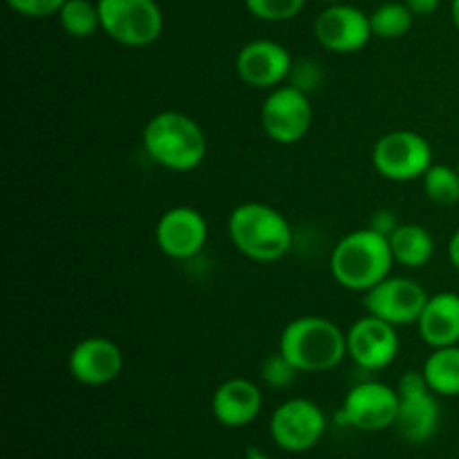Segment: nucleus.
<instances>
[{
  "label": "nucleus",
  "instance_id": "obj_11",
  "mask_svg": "<svg viewBox=\"0 0 459 459\" xmlns=\"http://www.w3.org/2000/svg\"><path fill=\"white\" fill-rule=\"evenodd\" d=\"M429 300L424 287L417 281L406 276H393L390 273L385 281L366 291L363 307L368 314L390 323L394 327L417 325L424 305Z\"/></svg>",
  "mask_w": 459,
  "mask_h": 459
},
{
  "label": "nucleus",
  "instance_id": "obj_13",
  "mask_svg": "<svg viewBox=\"0 0 459 459\" xmlns=\"http://www.w3.org/2000/svg\"><path fill=\"white\" fill-rule=\"evenodd\" d=\"M294 58L290 49L272 39H255L242 45L236 56V72L242 83L255 90H273L290 81Z\"/></svg>",
  "mask_w": 459,
  "mask_h": 459
},
{
  "label": "nucleus",
  "instance_id": "obj_14",
  "mask_svg": "<svg viewBox=\"0 0 459 459\" xmlns=\"http://www.w3.org/2000/svg\"><path fill=\"white\" fill-rule=\"evenodd\" d=\"M209 240V224L193 206H173L157 220L155 242L170 260H191L202 254Z\"/></svg>",
  "mask_w": 459,
  "mask_h": 459
},
{
  "label": "nucleus",
  "instance_id": "obj_24",
  "mask_svg": "<svg viewBox=\"0 0 459 459\" xmlns=\"http://www.w3.org/2000/svg\"><path fill=\"white\" fill-rule=\"evenodd\" d=\"M307 0H245L247 12L264 22H285L299 16Z\"/></svg>",
  "mask_w": 459,
  "mask_h": 459
},
{
  "label": "nucleus",
  "instance_id": "obj_17",
  "mask_svg": "<svg viewBox=\"0 0 459 459\" xmlns=\"http://www.w3.org/2000/svg\"><path fill=\"white\" fill-rule=\"evenodd\" d=\"M213 417L227 429H245L258 420L263 411V393L254 381L245 377H233L218 385L211 399Z\"/></svg>",
  "mask_w": 459,
  "mask_h": 459
},
{
  "label": "nucleus",
  "instance_id": "obj_33",
  "mask_svg": "<svg viewBox=\"0 0 459 459\" xmlns=\"http://www.w3.org/2000/svg\"><path fill=\"white\" fill-rule=\"evenodd\" d=\"M323 3H327V4H334V3H348V0H323Z\"/></svg>",
  "mask_w": 459,
  "mask_h": 459
},
{
  "label": "nucleus",
  "instance_id": "obj_7",
  "mask_svg": "<svg viewBox=\"0 0 459 459\" xmlns=\"http://www.w3.org/2000/svg\"><path fill=\"white\" fill-rule=\"evenodd\" d=\"M372 164L381 178L390 182H412L424 178L433 166V146L429 139L412 130H393L377 139Z\"/></svg>",
  "mask_w": 459,
  "mask_h": 459
},
{
  "label": "nucleus",
  "instance_id": "obj_31",
  "mask_svg": "<svg viewBox=\"0 0 459 459\" xmlns=\"http://www.w3.org/2000/svg\"><path fill=\"white\" fill-rule=\"evenodd\" d=\"M451 18H453V25L459 30V0H451Z\"/></svg>",
  "mask_w": 459,
  "mask_h": 459
},
{
  "label": "nucleus",
  "instance_id": "obj_20",
  "mask_svg": "<svg viewBox=\"0 0 459 459\" xmlns=\"http://www.w3.org/2000/svg\"><path fill=\"white\" fill-rule=\"evenodd\" d=\"M421 372L437 397H459V345L435 348Z\"/></svg>",
  "mask_w": 459,
  "mask_h": 459
},
{
  "label": "nucleus",
  "instance_id": "obj_28",
  "mask_svg": "<svg viewBox=\"0 0 459 459\" xmlns=\"http://www.w3.org/2000/svg\"><path fill=\"white\" fill-rule=\"evenodd\" d=\"M399 224H402V222H399L397 215H394L393 211H390V209H381V211H377L375 215H372L370 224H368V227L375 229V231L381 233V236L390 238V233H393L394 229L399 227Z\"/></svg>",
  "mask_w": 459,
  "mask_h": 459
},
{
  "label": "nucleus",
  "instance_id": "obj_32",
  "mask_svg": "<svg viewBox=\"0 0 459 459\" xmlns=\"http://www.w3.org/2000/svg\"><path fill=\"white\" fill-rule=\"evenodd\" d=\"M245 459H273V457L264 455V453H263V451H258V448H251V451H247Z\"/></svg>",
  "mask_w": 459,
  "mask_h": 459
},
{
  "label": "nucleus",
  "instance_id": "obj_26",
  "mask_svg": "<svg viewBox=\"0 0 459 459\" xmlns=\"http://www.w3.org/2000/svg\"><path fill=\"white\" fill-rule=\"evenodd\" d=\"M12 12L25 18H49L58 16L65 0H4Z\"/></svg>",
  "mask_w": 459,
  "mask_h": 459
},
{
  "label": "nucleus",
  "instance_id": "obj_12",
  "mask_svg": "<svg viewBox=\"0 0 459 459\" xmlns=\"http://www.w3.org/2000/svg\"><path fill=\"white\" fill-rule=\"evenodd\" d=\"M314 36L332 54L361 52L372 34L370 13L348 3L327 4L314 21Z\"/></svg>",
  "mask_w": 459,
  "mask_h": 459
},
{
  "label": "nucleus",
  "instance_id": "obj_18",
  "mask_svg": "<svg viewBox=\"0 0 459 459\" xmlns=\"http://www.w3.org/2000/svg\"><path fill=\"white\" fill-rule=\"evenodd\" d=\"M421 341L430 348H448L459 345V294L439 291L429 296L417 321Z\"/></svg>",
  "mask_w": 459,
  "mask_h": 459
},
{
  "label": "nucleus",
  "instance_id": "obj_10",
  "mask_svg": "<svg viewBox=\"0 0 459 459\" xmlns=\"http://www.w3.org/2000/svg\"><path fill=\"white\" fill-rule=\"evenodd\" d=\"M273 444L287 453L312 451L327 433V417L312 399H287L269 421Z\"/></svg>",
  "mask_w": 459,
  "mask_h": 459
},
{
  "label": "nucleus",
  "instance_id": "obj_27",
  "mask_svg": "<svg viewBox=\"0 0 459 459\" xmlns=\"http://www.w3.org/2000/svg\"><path fill=\"white\" fill-rule=\"evenodd\" d=\"M323 74H321V67H318L316 61L312 58H303V61H296L294 67H291V74L287 83H291L294 88L303 90V92H312V90L318 88L321 83Z\"/></svg>",
  "mask_w": 459,
  "mask_h": 459
},
{
  "label": "nucleus",
  "instance_id": "obj_2",
  "mask_svg": "<svg viewBox=\"0 0 459 459\" xmlns=\"http://www.w3.org/2000/svg\"><path fill=\"white\" fill-rule=\"evenodd\" d=\"M388 238L375 229H357L336 242L330 254L332 278L348 291H370L393 272Z\"/></svg>",
  "mask_w": 459,
  "mask_h": 459
},
{
  "label": "nucleus",
  "instance_id": "obj_8",
  "mask_svg": "<svg viewBox=\"0 0 459 459\" xmlns=\"http://www.w3.org/2000/svg\"><path fill=\"white\" fill-rule=\"evenodd\" d=\"M312 121L314 110L309 94L291 83L269 90L260 108V124L264 134L281 146H294L303 142L312 128Z\"/></svg>",
  "mask_w": 459,
  "mask_h": 459
},
{
  "label": "nucleus",
  "instance_id": "obj_16",
  "mask_svg": "<svg viewBox=\"0 0 459 459\" xmlns=\"http://www.w3.org/2000/svg\"><path fill=\"white\" fill-rule=\"evenodd\" d=\"M67 370L81 385L99 388L112 384L124 370V352L106 336H88L72 348Z\"/></svg>",
  "mask_w": 459,
  "mask_h": 459
},
{
  "label": "nucleus",
  "instance_id": "obj_4",
  "mask_svg": "<svg viewBox=\"0 0 459 459\" xmlns=\"http://www.w3.org/2000/svg\"><path fill=\"white\" fill-rule=\"evenodd\" d=\"M143 151L161 169L195 170L206 157V134L193 117L178 110L157 112L142 134Z\"/></svg>",
  "mask_w": 459,
  "mask_h": 459
},
{
  "label": "nucleus",
  "instance_id": "obj_6",
  "mask_svg": "<svg viewBox=\"0 0 459 459\" xmlns=\"http://www.w3.org/2000/svg\"><path fill=\"white\" fill-rule=\"evenodd\" d=\"M397 393L399 412L394 426H397L399 435L415 446L430 442L439 430L442 408H439L437 394L430 390L424 372H406L399 379Z\"/></svg>",
  "mask_w": 459,
  "mask_h": 459
},
{
  "label": "nucleus",
  "instance_id": "obj_29",
  "mask_svg": "<svg viewBox=\"0 0 459 459\" xmlns=\"http://www.w3.org/2000/svg\"><path fill=\"white\" fill-rule=\"evenodd\" d=\"M415 16H430L439 9L442 0H403Z\"/></svg>",
  "mask_w": 459,
  "mask_h": 459
},
{
  "label": "nucleus",
  "instance_id": "obj_25",
  "mask_svg": "<svg viewBox=\"0 0 459 459\" xmlns=\"http://www.w3.org/2000/svg\"><path fill=\"white\" fill-rule=\"evenodd\" d=\"M260 375H263V381L269 385V388L285 390L294 384L296 377H299L300 372L296 370V366L285 357V354L273 352L263 361Z\"/></svg>",
  "mask_w": 459,
  "mask_h": 459
},
{
  "label": "nucleus",
  "instance_id": "obj_9",
  "mask_svg": "<svg viewBox=\"0 0 459 459\" xmlns=\"http://www.w3.org/2000/svg\"><path fill=\"white\" fill-rule=\"evenodd\" d=\"M399 412V393L384 381H361L345 394L336 412V424L363 433H379L394 426Z\"/></svg>",
  "mask_w": 459,
  "mask_h": 459
},
{
  "label": "nucleus",
  "instance_id": "obj_19",
  "mask_svg": "<svg viewBox=\"0 0 459 459\" xmlns=\"http://www.w3.org/2000/svg\"><path fill=\"white\" fill-rule=\"evenodd\" d=\"M394 263L406 269H421L433 260L435 240L421 224L402 222L388 238Z\"/></svg>",
  "mask_w": 459,
  "mask_h": 459
},
{
  "label": "nucleus",
  "instance_id": "obj_15",
  "mask_svg": "<svg viewBox=\"0 0 459 459\" xmlns=\"http://www.w3.org/2000/svg\"><path fill=\"white\" fill-rule=\"evenodd\" d=\"M345 334H348V357L361 370H384V368H388L397 359V327L372 316V314L354 321Z\"/></svg>",
  "mask_w": 459,
  "mask_h": 459
},
{
  "label": "nucleus",
  "instance_id": "obj_23",
  "mask_svg": "<svg viewBox=\"0 0 459 459\" xmlns=\"http://www.w3.org/2000/svg\"><path fill=\"white\" fill-rule=\"evenodd\" d=\"M424 193L439 206H453L459 202V170L446 164H433L421 178Z\"/></svg>",
  "mask_w": 459,
  "mask_h": 459
},
{
  "label": "nucleus",
  "instance_id": "obj_5",
  "mask_svg": "<svg viewBox=\"0 0 459 459\" xmlns=\"http://www.w3.org/2000/svg\"><path fill=\"white\" fill-rule=\"evenodd\" d=\"M101 30L124 48H148L164 31V13L157 0H97Z\"/></svg>",
  "mask_w": 459,
  "mask_h": 459
},
{
  "label": "nucleus",
  "instance_id": "obj_34",
  "mask_svg": "<svg viewBox=\"0 0 459 459\" xmlns=\"http://www.w3.org/2000/svg\"><path fill=\"white\" fill-rule=\"evenodd\" d=\"M457 170H459V166H457Z\"/></svg>",
  "mask_w": 459,
  "mask_h": 459
},
{
  "label": "nucleus",
  "instance_id": "obj_21",
  "mask_svg": "<svg viewBox=\"0 0 459 459\" xmlns=\"http://www.w3.org/2000/svg\"><path fill=\"white\" fill-rule=\"evenodd\" d=\"M58 22L63 31L72 39H90L101 30V13L99 3L92 0H65L58 12Z\"/></svg>",
  "mask_w": 459,
  "mask_h": 459
},
{
  "label": "nucleus",
  "instance_id": "obj_30",
  "mask_svg": "<svg viewBox=\"0 0 459 459\" xmlns=\"http://www.w3.org/2000/svg\"><path fill=\"white\" fill-rule=\"evenodd\" d=\"M448 258H451V264L459 272V229L451 236V242H448Z\"/></svg>",
  "mask_w": 459,
  "mask_h": 459
},
{
  "label": "nucleus",
  "instance_id": "obj_1",
  "mask_svg": "<svg viewBox=\"0 0 459 459\" xmlns=\"http://www.w3.org/2000/svg\"><path fill=\"white\" fill-rule=\"evenodd\" d=\"M229 238L245 258L269 264L285 258L294 245L290 220L264 202H245L229 215Z\"/></svg>",
  "mask_w": 459,
  "mask_h": 459
},
{
  "label": "nucleus",
  "instance_id": "obj_22",
  "mask_svg": "<svg viewBox=\"0 0 459 459\" xmlns=\"http://www.w3.org/2000/svg\"><path fill=\"white\" fill-rule=\"evenodd\" d=\"M412 21H415V13L408 9V4L397 3V0H388V3L379 4L375 12L370 13V25L372 34L377 39L384 40H397L411 31Z\"/></svg>",
  "mask_w": 459,
  "mask_h": 459
},
{
  "label": "nucleus",
  "instance_id": "obj_3",
  "mask_svg": "<svg viewBox=\"0 0 459 459\" xmlns=\"http://www.w3.org/2000/svg\"><path fill=\"white\" fill-rule=\"evenodd\" d=\"M278 352L299 372H330L348 357V334L330 318L299 316L282 327Z\"/></svg>",
  "mask_w": 459,
  "mask_h": 459
}]
</instances>
